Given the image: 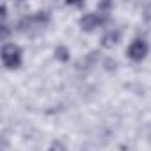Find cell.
<instances>
[{"label":"cell","instance_id":"2","mask_svg":"<svg viewBox=\"0 0 151 151\" xmlns=\"http://www.w3.org/2000/svg\"><path fill=\"white\" fill-rule=\"evenodd\" d=\"M146 52H147V45H146L142 39H135V41L132 43L130 50H128L130 57H132V59H135V60H140V59L146 55Z\"/></svg>","mask_w":151,"mask_h":151},{"label":"cell","instance_id":"1","mask_svg":"<svg viewBox=\"0 0 151 151\" xmlns=\"http://www.w3.org/2000/svg\"><path fill=\"white\" fill-rule=\"evenodd\" d=\"M2 60L7 68H18L20 62H22V53H20V48L14 46V45H6L4 46V52H2Z\"/></svg>","mask_w":151,"mask_h":151},{"label":"cell","instance_id":"3","mask_svg":"<svg viewBox=\"0 0 151 151\" xmlns=\"http://www.w3.org/2000/svg\"><path fill=\"white\" fill-rule=\"evenodd\" d=\"M68 2H69V4H80L82 0H68Z\"/></svg>","mask_w":151,"mask_h":151}]
</instances>
